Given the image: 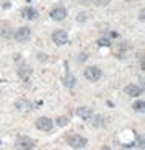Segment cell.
Masks as SVG:
<instances>
[{"mask_svg":"<svg viewBox=\"0 0 145 150\" xmlns=\"http://www.w3.org/2000/svg\"><path fill=\"white\" fill-rule=\"evenodd\" d=\"M0 36H2V38H10V36H13V33L10 31V28H8V26H4L2 30H0Z\"/></svg>","mask_w":145,"mask_h":150,"instance_id":"obj_15","label":"cell"},{"mask_svg":"<svg viewBox=\"0 0 145 150\" xmlns=\"http://www.w3.org/2000/svg\"><path fill=\"white\" fill-rule=\"evenodd\" d=\"M98 44H100V46H109V39H108V38H106V39L101 38V39H98Z\"/></svg>","mask_w":145,"mask_h":150,"instance_id":"obj_18","label":"cell"},{"mask_svg":"<svg viewBox=\"0 0 145 150\" xmlns=\"http://www.w3.org/2000/svg\"><path fill=\"white\" fill-rule=\"evenodd\" d=\"M77 116L83 121H90L91 116H93V109L90 106H78L77 108Z\"/></svg>","mask_w":145,"mask_h":150,"instance_id":"obj_7","label":"cell"},{"mask_svg":"<svg viewBox=\"0 0 145 150\" xmlns=\"http://www.w3.org/2000/svg\"><path fill=\"white\" fill-rule=\"evenodd\" d=\"M13 38H15L18 42H25V41H28L31 38V30L30 28H26V26H20L18 30L13 33Z\"/></svg>","mask_w":145,"mask_h":150,"instance_id":"obj_3","label":"cell"},{"mask_svg":"<svg viewBox=\"0 0 145 150\" xmlns=\"http://www.w3.org/2000/svg\"><path fill=\"white\" fill-rule=\"evenodd\" d=\"M16 149H23V150H26V149H34L36 147V144H34V140L33 139H30V137H20L18 140H16Z\"/></svg>","mask_w":145,"mask_h":150,"instance_id":"obj_8","label":"cell"},{"mask_svg":"<svg viewBox=\"0 0 145 150\" xmlns=\"http://www.w3.org/2000/svg\"><path fill=\"white\" fill-rule=\"evenodd\" d=\"M124 93H126L127 96H140L142 88L137 85H134V83H130V85H127L126 88H124Z\"/></svg>","mask_w":145,"mask_h":150,"instance_id":"obj_10","label":"cell"},{"mask_svg":"<svg viewBox=\"0 0 145 150\" xmlns=\"http://www.w3.org/2000/svg\"><path fill=\"white\" fill-rule=\"evenodd\" d=\"M65 85L67 86H74L75 85V79L72 77L70 74H67V77H65Z\"/></svg>","mask_w":145,"mask_h":150,"instance_id":"obj_17","label":"cell"},{"mask_svg":"<svg viewBox=\"0 0 145 150\" xmlns=\"http://www.w3.org/2000/svg\"><path fill=\"white\" fill-rule=\"evenodd\" d=\"M52 41L56 42L57 46L67 44V42H69V34H67V31H64V30L54 31V33H52Z\"/></svg>","mask_w":145,"mask_h":150,"instance_id":"obj_4","label":"cell"},{"mask_svg":"<svg viewBox=\"0 0 145 150\" xmlns=\"http://www.w3.org/2000/svg\"><path fill=\"white\" fill-rule=\"evenodd\" d=\"M36 15H37V11L34 10L33 7H25L21 10V16H23V18H26V20H34V18H36Z\"/></svg>","mask_w":145,"mask_h":150,"instance_id":"obj_12","label":"cell"},{"mask_svg":"<svg viewBox=\"0 0 145 150\" xmlns=\"http://www.w3.org/2000/svg\"><path fill=\"white\" fill-rule=\"evenodd\" d=\"M132 108H134L137 112H144L145 111V103L144 101H135L134 105H132Z\"/></svg>","mask_w":145,"mask_h":150,"instance_id":"obj_14","label":"cell"},{"mask_svg":"<svg viewBox=\"0 0 145 150\" xmlns=\"http://www.w3.org/2000/svg\"><path fill=\"white\" fill-rule=\"evenodd\" d=\"M49 15H51V18L54 20V21H62V20L67 16V10H65L62 5H57V7H54L51 10Z\"/></svg>","mask_w":145,"mask_h":150,"instance_id":"obj_5","label":"cell"},{"mask_svg":"<svg viewBox=\"0 0 145 150\" xmlns=\"http://www.w3.org/2000/svg\"><path fill=\"white\" fill-rule=\"evenodd\" d=\"M15 109L20 112H28L33 109V103L28 100H18V101H15Z\"/></svg>","mask_w":145,"mask_h":150,"instance_id":"obj_9","label":"cell"},{"mask_svg":"<svg viewBox=\"0 0 145 150\" xmlns=\"http://www.w3.org/2000/svg\"><path fill=\"white\" fill-rule=\"evenodd\" d=\"M57 124H59L60 127H64V126H67V124H69V117H65V116L57 117Z\"/></svg>","mask_w":145,"mask_h":150,"instance_id":"obj_16","label":"cell"},{"mask_svg":"<svg viewBox=\"0 0 145 150\" xmlns=\"http://www.w3.org/2000/svg\"><path fill=\"white\" fill-rule=\"evenodd\" d=\"M91 117H93V119H91V124H93L95 127H101V126L106 122V119H104L103 116H95V114H93Z\"/></svg>","mask_w":145,"mask_h":150,"instance_id":"obj_13","label":"cell"},{"mask_svg":"<svg viewBox=\"0 0 145 150\" xmlns=\"http://www.w3.org/2000/svg\"><path fill=\"white\" fill-rule=\"evenodd\" d=\"M30 75H31V69L26 64H20V67H18V77L20 79H21L23 82H28V80H30Z\"/></svg>","mask_w":145,"mask_h":150,"instance_id":"obj_11","label":"cell"},{"mask_svg":"<svg viewBox=\"0 0 145 150\" xmlns=\"http://www.w3.org/2000/svg\"><path fill=\"white\" fill-rule=\"evenodd\" d=\"M83 75H85V79L88 82H98L101 79V69L96 67V65H90V67L85 69Z\"/></svg>","mask_w":145,"mask_h":150,"instance_id":"obj_1","label":"cell"},{"mask_svg":"<svg viewBox=\"0 0 145 150\" xmlns=\"http://www.w3.org/2000/svg\"><path fill=\"white\" fill-rule=\"evenodd\" d=\"M37 60H46L44 52H37Z\"/></svg>","mask_w":145,"mask_h":150,"instance_id":"obj_19","label":"cell"},{"mask_svg":"<svg viewBox=\"0 0 145 150\" xmlns=\"http://www.w3.org/2000/svg\"><path fill=\"white\" fill-rule=\"evenodd\" d=\"M67 144L72 147V149H85L86 147V139L83 137V135L74 134V135H69L67 137Z\"/></svg>","mask_w":145,"mask_h":150,"instance_id":"obj_2","label":"cell"},{"mask_svg":"<svg viewBox=\"0 0 145 150\" xmlns=\"http://www.w3.org/2000/svg\"><path fill=\"white\" fill-rule=\"evenodd\" d=\"M98 4H100V5H108V4H109V0H100Z\"/></svg>","mask_w":145,"mask_h":150,"instance_id":"obj_20","label":"cell"},{"mask_svg":"<svg viewBox=\"0 0 145 150\" xmlns=\"http://www.w3.org/2000/svg\"><path fill=\"white\" fill-rule=\"evenodd\" d=\"M36 127L42 132H49L54 127V122H52V119H49V117L44 116V117H39V119L36 121Z\"/></svg>","mask_w":145,"mask_h":150,"instance_id":"obj_6","label":"cell"},{"mask_svg":"<svg viewBox=\"0 0 145 150\" xmlns=\"http://www.w3.org/2000/svg\"><path fill=\"white\" fill-rule=\"evenodd\" d=\"M28 2H30V0H28Z\"/></svg>","mask_w":145,"mask_h":150,"instance_id":"obj_22","label":"cell"},{"mask_svg":"<svg viewBox=\"0 0 145 150\" xmlns=\"http://www.w3.org/2000/svg\"><path fill=\"white\" fill-rule=\"evenodd\" d=\"M144 13H145V11H144V10H140V15H139V18H140V20H144V18H145Z\"/></svg>","mask_w":145,"mask_h":150,"instance_id":"obj_21","label":"cell"}]
</instances>
